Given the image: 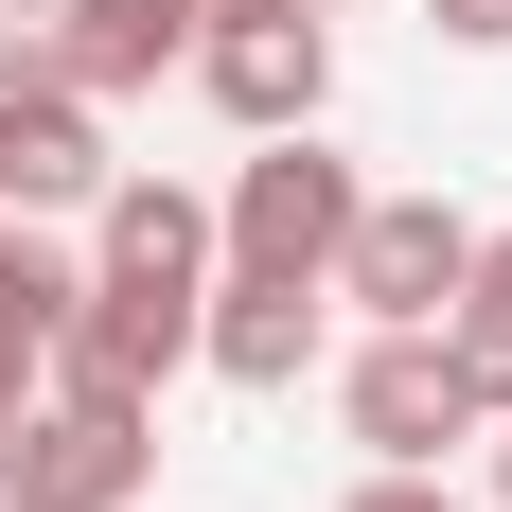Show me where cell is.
<instances>
[{
    "label": "cell",
    "instance_id": "cell-6",
    "mask_svg": "<svg viewBox=\"0 0 512 512\" xmlns=\"http://www.w3.org/2000/svg\"><path fill=\"white\" fill-rule=\"evenodd\" d=\"M460 248H477V212H442V195H354V230H336V301L354 318H442L460 301Z\"/></svg>",
    "mask_w": 512,
    "mask_h": 512
},
{
    "label": "cell",
    "instance_id": "cell-14",
    "mask_svg": "<svg viewBox=\"0 0 512 512\" xmlns=\"http://www.w3.org/2000/svg\"><path fill=\"white\" fill-rule=\"evenodd\" d=\"M18 89H53V18H0V106Z\"/></svg>",
    "mask_w": 512,
    "mask_h": 512
},
{
    "label": "cell",
    "instance_id": "cell-1",
    "mask_svg": "<svg viewBox=\"0 0 512 512\" xmlns=\"http://www.w3.org/2000/svg\"><path fill=\"white\" fill-rule=\"evenodd\" d=\"M36 371H53V389H106V407H159V389L195 371V283H159V265H89Z\"/></svg>",
    "mask_w": 512,
    "mask_h": 512
},
{
    "label": "cell",
    "instance_id": "cell-8",
    "mask_svg": "<svg viewBox=\"0 0 512 512\" xmlns=\"http://www.w3.org/2000/svg\"><path fill=\"white\" fill-rule=\"evenodd\" d=\"M177 53H195V0H53V89H89V106L159 89Z\"/></svg>",
    "mask_w": 512,
    "mask_h": 512
},
{
    "label": "cell",
    "instance_id": "cell-18",
    "mask_svg": "<svg viewBox=\"0 0 512 512\" xmlns=\"http://www.w3.org/2000/svg\"><path fill=\"white\" fill-rule=\"evenodd\" d=\"M0 18H53V0H0Z\"/></svg>",
    "mask_w": 512,
    "mask_h": 512
},
{
    "label": "cell",
    "instance_id": "cell-4",
    "mask_svg": "<svg viewBox=\"0 0 512 512\" xmlns=\"http://www.w3.org/2000/svg\"><path fill=\"white\" fill-rule=\"evenodd\" d=\"M336 230H354V159H318V124H265V159L230 177V212H212V265H283V283H318Z\"/></svg>",
    "mask_w": 512,
    "mask_h": 512
},
{
    "label": "cell",
    "instance_id": "cell-9",
    "mask_svg": "<svg viewBox=\"0 0 512 512\" xmlns=\"http://www.w3.org/2000/svg\"><path fill=\"white\" fill-rule=\"evenodd\" d=\"M106 195V106L89 89H18L0 106V212H89Z\"/></svg>",
    "mask_w": 512,
    "mask_h": 512
},
{
    "label": "cell",
    "instance_id": "cell-3",
    "mask_svg": "<svg viewBox=\"0 0 512 512\" xmlns=\"http://www.w3.org/2000/svg\"><path fill=\"white\" fill-rule=\"evenodd\" d=\"M336 424H354L371 460H460L495 407H477V371L442 354V318H371V354L336 371Z\"/></svg>",
    "mask_w": 512,
    "mask_h": 512
},
{
    "label": "cell",
    "instance_id": "cell-17",
    "mask_svg": "<svg viewBox=\"0 0 512 512\" xmlns=\"http://www.w3.org/2000/svg\"><path fill=\"white\" fill-rule=\"evenodd\" d=\"M477 442H495V512H512V407H495V424H477Z\"/></svg>",
    "mask_w": 512,
    "mask_h": 512
},
{
    "label": "cell",
    "instance_id": "cell-16",
    "mask_svg": "<svg viewBox=\"0 0 512 512\" xmlns=\"http://www.w3.org/2000/svg\"><path fill=\"white\" fill-rule=\"evenodd\" d=\"M18 407H36V336H0V424H18Z\"/></svg>",
    "mask_w": 512,
    "mask_h": 512
},
{
    "label": "cell",
    "instance_id": "cell-15",
    "mask_svg": "<svg viewBox=\"0 0 512 512\" xmlns=\"http://www.w3.org/2000/svg\"><path fill=\"white\" fill-rule=\"evenodd\" d=\"M424 18H442L460 53H512V0H424Z\"/></svg>",
    "mask_w": 512,
    "mask_h": 512
},
{
    "label": "cell",
    "instance_id": "cell-13",
    "mask_svg": "<svg viewBox=\"0 0 512 512\" xmlns=\"http://www.w3.org/2000/svg\"><path fill=\"white\" fill-rule=\"evenodd\" d=\"M336 512H460V495H442V460H371Z\"/></svg>",
    "mask_w": 512,
    "mask_h": 512
},
{
    "label": "cell",
    "instance_id": "cell-10",
    "mask_svg": "<svg viewBox=\"0 0 512 512\" xmlns=\"http://www.w3.org/2000/svg\"><path fill=\"white\" fill-rule=\"evenodd\" d=\"M106 248L89 265H159V283H212V195H177V177H124V159H106Z\"/></svg>",
    "mask_w": 512,
    "mask_h": 512
},
{
    "label": "cell",
    "instance_id": "cell-11",
    "mask_svg": "<svg viewBox=\"0 0 512 512\" xmlns=\"http://www.w3.org/2000/svg\"><path fill=\"white\" fill-rule=\"evenodd\" d=\"M442 354L477 371V407H512V230L460 248V301H442Z\"/></svg>",
    "mask_w": 512,
    "mask_h": 512
},
{
    "label": "cell",
    "instance_id": "cell-2",
    "mask_svg": "<svg viewBox=\"0 0 512 512\" xmlns=\"http://www.w3.org/2000/svg\"><path fill=\"white\" fill-rule=\"evenodd\" d=\"M142 477H159V442L106 389H36L0 424V512H142Z\"/></svg>",
    "mask_w": 512,
    "mask_h": 512
},
{
    "label": "cell",
    "instance_id": "cell-12",
    "mask_svg": "<svg viewBox=\"0 0 512 512\" xmlns=\"http://www.w3.org/2000/svg\"><path fill=\"white\" fill-rule=\"evenodd\" d=\"M71 283H89V265L53 248V212H0V336H36V354H53V318H71Z\"/></svg>",
    "mask_w": 512,
    "mask_h": 512
},
{
    "label": "cell",
    "instance_id": "cell-7",
    "mask_svg": "<svg viewBox=\"0 0 512 512\" xmlns=\"http://www.w3.org/2000/svg\"><path fill=\"white\" fill-rule=\"evenodd\" d=\"M318 318H336V283L212 265V283H195V371H230V389H301V371H318Z\"/></svg>",
    "mask_w": 512,
    "mask_h": 512
},
{
    "label": "cell",
    "instance_id": "cell-5",
    "mask_svg": "<svg viewBox=\"0 0 512 512\" xmlns=\"http://www.w3.org/2000/svg\"><path fill=\"white\" fill-rule=\"evenodd\" d=\"M177 71H195L212 106H230V124H318V106H336V36H318V0H248V18H195V53H177Z\"/></svg>",
    "mask_w": 512,
    "mask_h": 512
}]
</instances>
